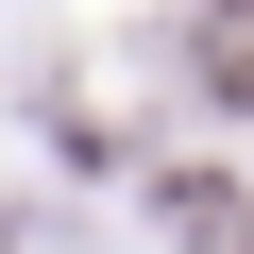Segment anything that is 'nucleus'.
Returning a JSON list of instances; mask_svg holds the SVG:
<instances>
[{
	"instance_id": "nucleus-1",
	"label": "nucleus",
	"mask_w": 254,
	"mask_h": 254,
	"mask_svg": "<svg viewBox=\"0 0 254 254\" xmlns=\"http://www.w3.org/2000/svg\"><path fill=\"white\" fill-rule=\"evenodd\" d=\"M170 51H187V85H203L220 119H254V0H187Z\"/></svg>"
},
{
	"instance_id": "nucleus-2",
	"label": "nucleus",
	"mask_w": 254,
	"mask_h": 254,
	"mask_svg": "<svg viewBox=\"0 0 254 254\" xmlns=\"http://www.w3.org/2000/svg\"><path fill=\"white\" fill-rule=\"evenodd\" d=\"M237 203H254V187H237V170H203V153H187V170H153V220H170V237H203V254L237 237Z\"/></svg>"
},
{
	"instance_id": "nucleus-3",
	"label": "nucleus",
	"mask_w": 254,
	"mask_h": 254,
	"mask_svg": "<svg viewBox=\"0 0 254 254\" xmlns=\"http://www.w3.org/2000/svg\"><path fill=\"white\" fill-rule=\"evenodd\" d=\"M220 254H254V203H237V237H220Z\"/></svg>"
}]
</instances>
